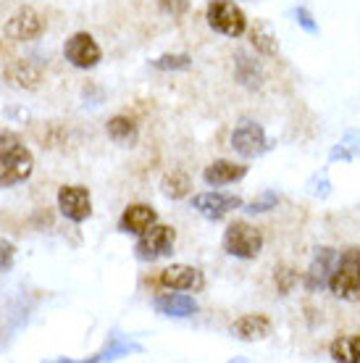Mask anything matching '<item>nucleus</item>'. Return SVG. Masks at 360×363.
Returning <instances> with one entry per match:
<instances>
[{"label": "nucleus", "instance_id": "393cba45", "mask_svg": "<svg viewBox=\"0 0 360 363\" xmlns=\"http://www.w3.org/2000/svg\"><path fill=\"white\" fill-rule=\"evenodd\" d=\"M276 208V192H263L258 200H252L250 206H247V213H266V211Z\"/></svg>", "mask_w": 360, "mask_h": 363}, {"label": "nucleus", "instance_id": "c85d7f7f", "mask_svg": "<svg viewBox=\"0 0 360 363\" xmlns=\"http://www.w3.org/2000/svg\"><path fill=\"white\" fill-rule=\"evenodd\" d=\"M163 9L171 11V13H184V9H187V0H161Z\"/></svg>", "mask_w": 360, "mask_h": 363}, {"label": "nucleus", "instance_id": "9d476101", "mask_svg": "<svg viewBox=\"0 0 360 363\" xmlns=\"http://www.w3.org/2000/svg\"><path fill=\"white\" fill-rule=\"evenodd\" d=\"M242 206V198L237 195H226V192H200L192 198V208L198 211L200 216L210 218V221H218L224 218L229 211H235Z\"/></svg>", "mask_w": 360, "mask_h": 363}, {"label": "nucleus", "instance_id": "cd10ccee", "mask_svg": "<svg viewBox=\"0 0 360 363\" xmlns=\"http://www.w3.org/2000/svg\"><path fill=\"white\" fill-rule=\"evenodd\" d=\"M276 277H279V290H281V295H287L289 290H292V284H295V274L289 272V269H281V272H276Z\"/></svg>", "mask_w": 360, "mask_h": 363}, {"label": "nucleus", "instance_id": "a878e982", "mask_svg": "<svg viewBox=\"0 0 360 363\" xmlns=\"http://www.w3.org/2000/svg\"><path fill=\"white\" fill-rule=\"evenodd\" d=\"M13 258H16V245L11 240H0V272L13 269Z\"/></svg>", "mask_w": 360, "mask_h": 363}, {"label": "nucleus", "instance_id": "a211bd4d", "mask_svg": "<svg viewBox=\"0 0 360 363\" xmlns=\"http://www.w3.org/2000/svg\"><path fill=\"white\" fill-rule=\"evenodd\" d=\"M329 353H332L334 361H339V363H360V335L334 340L332 347H329Z\"/></svg>", "mask_w": 360, "mask_h": 363}, {"label": "nucleus", "instance_id": "7ed1b4c3", "mask_svg": "<svg viewBox=\"0 0 360 363\" xmlns=\"http://www.w3.org/2000/svg\"><path fill=\"white\" fill-rule=\"evenodd\" d=\"M224 250L229 255H235V258L250 261L263 250V235L255 227L244 224V221H235L224 232Z\"/></svg>", "mask_w": 360, "mask_h": 363}, {"label": "nucleus", "instance_id": "1a4fd4ad", "mask_svg": "<svg viewBox=\"0 0 360 363\" xmlns=\"http://www.w3.org/2000/svg\"><path fill=\"white\" fill-rule=\"evenodd\" d=\"M45 32V18L40 16L35 9H18L13 16L9 18L6 24V37L9 40H16V43H29V40H37V37Z\"/></svg>", "mask_w": 360, "mask_h": 363}, {"label": "nucleus", "instance_id": "6ab92c4d", "mask_svg": "<svg viewBox=\"0 0 360 363\" xmlns=\"http://www.w3.org/2000/svg\"><path fill=\"white\" fill-rule=\"evenodd\" d=\"M108 137L118 145H135L137 143V124L129 116H113L108 121Z\"/></svg>", "mask_w": 360, "mask_h": 363}, {"label": "nucleus", "instance_id": "bb28decb", "mask_svg": "<svg viewBox=\"0 0 360 363\" xmlns=\"http://www.w3.org/2000/svg\"><path fill=\"white\" fill-rule=\"evenodd\" d=\"M295 18H298V24L305 29V32H310V35H315V32H318V24H315L313 16L308 13V9H298V11H295Z\"/></svg>", "mask_w": 360, "mask_h": 363}, {"label": "nucleus", "instance_id": "412c9836", "mask_svg": "<svg viewBox=\"0 0 360 363\" xmlns=\"http://www.w3.org/2000/svg\"><path fill=\"white\" fill-rule=\"evenodd\" d=\"M237 79L244 84V87H261L263 74L258 69L255 61H250L244 53H237Z\"/></svg>", "mask_w": 360, "mask_h": 363}, {"label": "nucleus", "instance_id": "2eb2a0df", "mask_svg": "<svg viewBox=\"0 0 360 363\" xmlns=\"http://www.w3.org/2000/svg\"><path fill=\"white\" fill-rule=\"evenodd\" d=\"M229 332L242 342H255V340H266L271 335V321L263 313H247V316L237 318L229 327Z\"/></svg>", "mask_w": 360, "mask_h": 363}, {"label": "nucleus", "instance_id": "dca6fc26", "mask_svg": "<svg viewBox=\"0 0 360 363\" xmlns=\"http://www.w3.org/2000/svg\"><path fill=\"white\" fill-rule=\"evenodd\" d=\"M6 77H9V82L13 84V87H18V90H37L40 82H43V69H40L35 61L21 58L16 64H11Z\"/></svg>", "mask_w": 360, "mask_h": 363}, {"label": "nucleus", "instance_id": "5701e85b", "mask_svg": "<svg viewBox=\"0 0 360 363\" xmlns=\"http://www.w3.org/2000/svg\"><path fill=\"white\" fill-rule=\"evenodd\" d=\"M142 347L135 345V342H129V340H113L106 350H100L98 355H92L90 361H113L118 355H126V353H140Z\"/></svg>", "mask_w": 360, "mask_h": 363}, {"label": "nucleus", "instance_id": "f257e3e1", "mask_svg": "<svg viewBox=\"0 0 360 363\" xmlns=\"http://www.w3.org/2000/svg\"><path fill=\"white\" fill-rule=\"evenodd\" d=\"M35 172V158L29 153L18 135L0 129V187H13L27 182Z\"/></svg>", "mask_w": 360, "mask_h": 363}, {"label": "nucleus", "instance_id": "f8f14e48", "mask_svg": "<svg viewBox=\"0 0 360 363\" xmlns=\"http://www.w3.org/2000/svg\"><path fill=\"white\" fill-rule=\"evenodd\" d=\"M161 284L166 290H181V292H195L203 287V274L195 266L187 264H171L169 269L161 272Z\"/></svg>", "mask_w": 360, "mask_h": 363}, {"label": "nucleus", "instance_id": "6e6552de", "mask_svg": "<svg viewBox=\"0 0 360 363\" xmlns=\"http://www.w3.org/2000/svg\"><path fill=\"white\" fill-rule=\"evenodd\" d=\"M63 55L77 69H92V66H98L103 53H100V45L95 43V37L87 35V32H77V35H72L66 40Z\"/></svg>", "mask_w": 360, "mask_h": 363}, {"label": "nucleus", "instance_id": "f03ea898", "mask_svg": "<svg viewBox=\"0 0 360 363\" xmlns=\"http://www.w3.org/2000/svg\"><path fill=\"white\" fill-rule=\"evenodd\" d=\"M329 290L347 303H360V247H347L334 266Z\"/></svg>", "mask_w": 360, "mask_h": 363}, {"label": "nucleus", "instance_id": "423d86ee", "mask_svg": "<svg viewBox=\"0 0 360 363\" xmlns=\"http://www.w3.org/2000/svg\"><path fill=\"white\" fill-rule=\"evenodd\" d=\"M232 147L242 158H258L269 150V140H266V132L258 121H250V118H242L237 129L232 132Z\"/></svg>", "mask_w": 360, "mask_h": 363}, {"label": "nucleus", "instance_id": "f3484780", "mask_svg": "<svg viewBox=\"0 0 360 363\" xmlns=\"http://www.w3.org/2000/svg\"><path fill=\"white\" fill-rule=\"evenodd\" d=\"M247 174V166L235 164V161H213L203 172V179L210 184V187H224V184H232V182L242 179Z\"/></svg>", "mask_w": 360, "mask_h": 363}, {"label": "nucleus", "instance_id": "4468645a", "mask_svg": "<svg viewBox=\"0 0 360 363\" xmlns=\"http://www.w3.org/2000/svg\"><path fill=\"white\" fill-rule=\"evenodd\" d=\"M155 221H158V213H155L150 206H145V203H135V206H129V208L121 213V221H118V229L126 232V235H142L147 229L153 227Z\"/></svg>", "mask_w": 360, "mask_h": 363}, {"label": "nucleus", "instance_id": "39448f33", "mask_svg": "<svg viewBox=\"0 0 360 363\" xmlns=\"http://www.w3.org/2000/svg\"><path fill=\"white\" fill-rule=\"evenodd\" d=\"M208 24L210 29H216L226 37H240L247 29V18H244L242 9L229 3V0H213L208 6Z\"/></svg>", "mask_w": 360, "mask_h": 363}, {"label": "nucleus", "instance_id": "4be33fe9", "mask_svg": "<svg viewBox=\"0 0 360 363\" xmlns=\"http://www.w3.org/2000/svg\"><path fill=\"white\" fill-rule=\"evenodd\" d=\"M153 66L158 72H184L192 66V58L187 53H166V55H158L153 61Z\"/></svg>", "mask_w": 360, "mask_h": 363}, {"label": "nucleus", "instance_id": "aec40b11", "mask_svg": "<svg viewBox=\"0 0 360 363\" xmlns=\"http://www.w3.org/2000/svg\"><path fill=\"white\" fill-rule=\"evenodd\" d=\"M189 190H192V179H189L184 172L166 174V177H163V182H161V192L166 195V198H171V200L187 198Z\"/></svg>", "mask_w": 360, "mask_h": 363}, {"label": "nucleus", "instance_id": "9b49d317", "mask_svg": "<svg viewBox=\"0 0 360 363\" xmlns=\"http://www.w3.org/2000/svg\"><path fill=\"white\" fill-rule=\"evenodd\" d=\"M339 261V253L334 247H318L313 264L305 274V290L308 292H321L324 287H329V279H332L334 266Z\"/></svg>", "mask_w": 360, "mask_h": 363}, {"label": "nucleus", "instance_id": "ddd939ff", "mask_svg": "<svg viewBox=\"0 0 360 363\" xmlns=\"http://www.w3.org/2000/svg\"><path fill=\"white\" fill-rule=\"evenodd\" d=\"M153 308L161 313V316H171V318H187L192 313H198V300L192 295H184L181 290L174 292H163L153 300Z\"/></svg>", "mask_w": 360, "mask_h": 363}, {"label": "nucleus", "instance_id": "20e7f679", "mask_svg": "<svg viewBox=\"0 0 360 363\" xmlns=\"http://www.w3.org/2000/svg\"><path fill=\"white\" fill-rule=\"evenodd\" d=\"M174 242H176L174 227H166V224H158V221H155L147 232L140 235V240H137V245H135V253L140 261H158V258H166V255L174 253Z\"/></svg>", "mask_w": 360, "mask_h": 363}, {"label": "nucleus", "instance_id": "0eeeda50", "mask_svg": "<svg viewBox=\"0 0 360 363\" xmlns=\"http://www.w3.org/2000/svg\"><path fill=\"white\" fill-rule=\"evenodd\" d=\"M58 208L69 221L81 224L84 218H90L92 213V198L90 190L81 187V184H66L58 190Z\"/></svg>", "mask_w": 360, "mask_h": 363}, {"label": "nucleus", "instance_id": "b1692460", "mask_svg": "<svg viewBox=\"0 0 360 363\" xmlns=\"http://www.w3.org/2000/svg\"><path fill=\"white\" fill-rule=\"evenodd\" d=\"M250 40H252V45H255V50H261L263 55H274L276 53V40H274V35H271L269 29L263 27H255L250 32Z\"/></svg>", "mask_w": 360, "mask_h": 363}]
</instances>
